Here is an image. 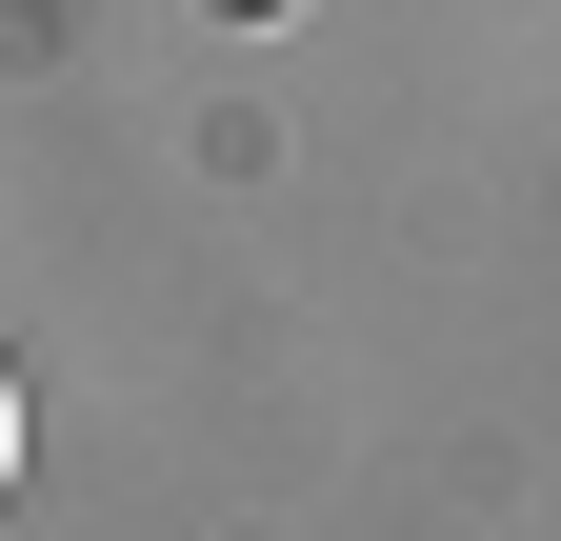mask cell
Instances as JSON below:
<instances>
[{"label": "cell", "instance_id": "cell-1", "mask_svg": "<svg viewBox=\"0 0 561 541\" xmlns=\"http://www.w3.org/2000/svg\"><path fill=\"white\" fill-rule=\"evenodd\" d=\"M0 482H21V361H0Z\"/></svg>", "mask_w": 561, "mask_h": 541}]
</instances>
